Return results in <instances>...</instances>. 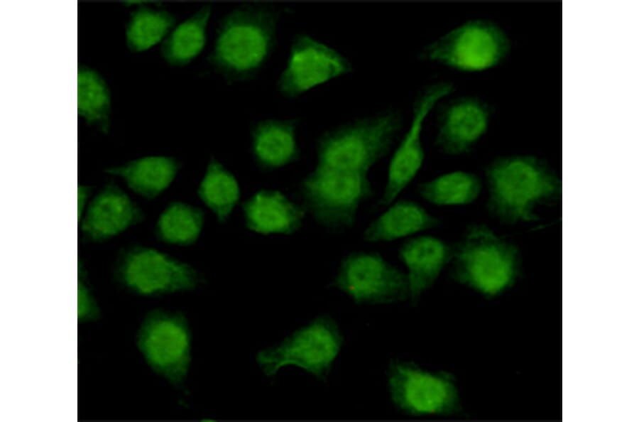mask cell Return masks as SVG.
<instances>
[{
  "instance_id": "9a60e30c",
  "label": "cell",
  "mask_w": 639,
  "mask_h": 422,
  "mask_svg": "<svg viewBox=\"0 0 639 422\" xmlns=\"http://www.w3.org/2000/svg\"><path fill=\"white\" fill-rule=\"evenodd\" d=\"M144 218L138 205L119 186L109 183L91 198L78 222L85 240L101 242L141 223Z\"/></svg>"
},
{
  "instance_id": "d6986e66",
  "label": "cell",
  "mask_w": 639,
  "mask_h": 422,
  "mask_svg": "<svg viewBox=\"0 0 639 422\" xmlns=\"http://www.w3.org/2000/svg\"><path fill=\"white\" fill-rule=\"evenodd\" d=\"M441 224L440 218L419 202L398 198L370 222L362 237L368 243L390 242L436 229Z\"/></svg>"
},
{
  "instance_id": "ac0fdd59",
  "label": "cell",
  "mask_w": 639,
  "mask_h": 422,
  "mask_svg": "<svg viewBox=\"0 0 639 422\" xmlns=\"http://www.w3.org/2000/svg\"><path fill=\"white\" fill-rule=\"evenodd\" d=\"M300 122L297 117L267 118L251 126V154L259 169L276 171L300 159L302 151L297 141Z\"/></svg>"
},
{
  "instance_id": "ba28073f",
  "label": "cell",
  "mask_w": 639,
  "mask_h": 422,
  "mask_svg": "<svg viewBox=\"0 0 639 422\" xmlns=\"http://www.w3.org/2000/svg\"><path fill=\"white\" fill-rule=\"evenodd\" d=\"M342 344L343 337L336 322L321 315L279 343L258 351L256 362L268 377H273L283 367L293 366L322 379L331 370Z\"/></svg>"
},
{
  "instance_id": "9c48e42d",
  "label": "cell",
  "mask_w": 639,
  "mask_h": 422,
  "mask_svg": "<svg viewBox=\"0 0 639 422\" xmlns=\"http://www.w3.org/2000/svg\"><path fill=\"white\" fill-rule=\"evenodd\" d=\"M116 278L128 291L140 296L159 297L196 290L204 281L190 264L161 250L133 245L117 262Z\"/></svg>"
},
{
  "instance_id": "ffe728a7",
  "label": "cell",
  "mask_w": 639,
  "mask_h": 422,
  "mask_svg": "<svg viewBox=\"0 0 639 422\" xmlns=\"http://www.w3.org/2000/svg\"><path fill=\"white\" fill-rule=\"evenodd\" d=\"M182 168L173 156H147L106 169L105 172L121 178L136 195L153 200L173 183Z\"/></svg>"
},
{
  "instance_id": "6da1fadb",
  "label": "cell",
  "mask_w": 639,
  "mask_h": 422,
  "mask_svg": "<svg viewBox=\"0 0 639 422\" xmlns=\"http://www.w3.org/2000/svg\"><path fill=\"white\" fill-rule=\"evenodd\" d=\"M281 9L268 2L241 4L219 21L208 55L212 69L227 83L255 78L266 66L277 43Z\"/></svg>"
},
{
  "instance_id": "8fae6325",
  "label": "cell",
  "mask_w": 639,
  "mask_h": 422,
  "mask_svg": "<svg viewBox=\"0 0 639 422\" xmlns=\"http://www.w3.org/2000/svg\"><path fill=\"white\" fill-rule=\"evenodd\" d=\"M332 286L358 304H390L410 299L405 271L371 251H355L345 255Z\"/></svg>"
},
{
  "instance_id": "d4e9b609",
  "label": "cell",
  "mask_w": 639,
  "mask_h": 422,
  "mask_svg": "<svg viewBox=\"0 0 639 422\" xmlns=\"http://www.w3.org/2000/svg\"><path fill=\"white\" fill-rule=\"evenodd\" d=\"M138 4L126 27V42L133 53L147 50L163 42L176 26V16L168 10L153 9L146 1H130Z\"/></svg>"
},
{
  "instance_id": "277c9868",
  "label": "cell",
  "mask_w": 639,
  "mask_h": 422,
  "mask_svg": "<svg viewBox=\"0 0 639 422\" xmlns=\"http://www.w3.org/2000/svg\"><path fill=\"white\" fill-rule=\"evenodd\" d=\"M486 207L506 224L529 221L537 207L558 188L557 178L540 161L523 156L500 157L486 167Z\"/></svg>"
},
{
  "instance_id": "3957f363",
  "label": "cell",
  "mask_w": 639,
  "mask_h": 422,
  "mask_svg": "<svg viewBox=\"0 0 639 422\" xmlns=\"http://www.w3.org/2000/svg\"><path fill=\"white\" fill-rule=\"evenodd\" d=\"M403 122L391 108L332 126L316 140L315 166L368 173L389 153Z\"/></svg>"
},
{
  "instance_id": "5b68a950",
  "label": "cell",
  "mask_w": 639,
  "mask_h": 422,
  "mask_svg": "<svg viewBox=\"0 0 639 422\" xmlns=\"http://www.w3.org/2000/svg\"><path fill=\"white\" fill-rule=\"evenodd\" d=\"M374 194L368 173L315 166L299 182L298 202L320 227H352L360 206Z\"/></svg>"
},
{
  "instance_id": "4fadbf2b",
  "label": "cell",
  "mask_w": 639,
  "mask_h": 422,
  "mask_svg": "<svg viewBox=\"0 0 639 422\" xmlns=\"http://www.w3.org/2000/svg\"><path fill=\"white\" fill-rule=\"evenodd\" d=\"M489 106L474 96L449 100L439 110L434 139L439 152L450 156L469 153L487 132Z\"/></svg>"
},
{
  "instance_id": "5bb4252c",
  "label": "cell",
  "mask_w": 639,
  "mask_h": 422,
  "mask_svg": "<svg viewBox=\"0 0 639 422\" xmlns=\"http://www.w3.org/2000/svg\"><path fill=\"white\" fill-rule=\"evenodd\" d=\"M435 106V100L428 95L415 98L410 124L390 157L378 207H386L397 200L422 168L425 158L423 130Z\"/></svg>"
},
{
  "instance_id": "4316f807",
  "label": "cell",
  "mask_w": 639,
  "mask_h": 422,
  "mask_svg": "<svg viewBox=\"0 0 639 422\" xmlns=\"http://www.w3.org/2000/svg\"><path fill=\"white\" fill-rule=\"evenodd\" d=\"M77 313L78 319L88 320L94 318L97 313V306L92 295L83 281L82 277L78 281L77 286Z\"/></svg>"
},
{
  "instance_id": "7c38bea8",
  "label": "cell",
  "mask_w": 639,
  "mask_h": 422,
  "mask_svg": "<svg viewBox=\"0 0 639 422\" xmlns=\"http://www.w3.org/2000/svg\"><path fill=\"white\" fill-rule=\"evenodd\" d=\"M353 70L350 60L339 50L307 33L299 32L292 39L276 90L285 99H294L351 74Z\"/></svg>"
},
{
  "instance_id": "44dd1931",
  "label": "cell",
  "mask_w": 639,
  "mask_h": 422,
  "mask_svg": "<svg viewBox=\"0 0 639 422\" xmlns=\"http://www.w3.org/2000/svg\"><path fill=\"white\" fill-rule=\"evenodd\" d=\"M212 11V4H204L168 33L160 49V55L168 65L185 67L202 52L207 43V30Z\"/></svg>"
},
{
  "instance_id": "7402d4cb",
  "label": "cell",
  "mask_w": 639,
  "mask_h": 422,
  "mask_svg": "<svg viewBox=\"0 0 639 422\" xmlns=\"http://www.w3.org/2000/svg\"><path fill=\"white\" fill-rule=\"evenodd\" d=\"M482 190V182L474 173L453 171L419 183L417 195L437 207H462L474 203Z\"/></svg>"
},
{
  "instance_id": "7a4b0ae2",
  "label": "cell",
  "mask_w": 639,
  "mask_h": 422,
  "mask_svg": "<svg viewBox=\"0 0 639 422\" xmlns=\"http://www.w3.org/2000/svg\"><path fill=\"white\" fill-rule=\"evenodd\" d=\"M518 248L486 224L471 223L453 244L451 279L484 297L510 289L520 269Z\"/></svg>"
},
{
  "instance_id": "30bf717a",
  "label": "cell",
  "mask_w": 639,
  "mask_h": 422,
  "mask_svg": "<svg viewBox=\"0 0 639 422\" xmlns=\"http://www.w3.org/2000/svg\"><path fill=\"white\" fill-rule=\"evenodd\" d=\"M136 343L155 374L175 387L183 386L192 361V334L182 313L163 309L150 311L138 328Z\"/></svg>"
},
{
  "instance_id": "cb8c5ba5",
  "label": "cell",
  "mask_w": 639,
  "mask_h": 422,
  "mask_svg": "<svg viewBox=\"0 0 639 422\" xmlns=\"http://www.w3.org/2000/svg\"><path fill=\"white\" fill-rule=\"evenodd\" d=\"M204 222L205 215L201 208L174 200L160 214L155 225V234L163 243L189 247L198 240Z\"/></svg>"
},
{
  "instance_id": "83f0119b",
  "label": "cell",
  "mask_w": 639,
  "mask_h": 422,
  "mask_svg": "<svg viewBox=\"0 0 639 422\" xmlns=\"http://www.w3.org/2000/svg\"><path fill=\"white\" fill-rule=\"evenodd\" d=\"M91 195V188L85 185H80L77 187V218L78 222L81 220L84 212H85L89 201Z\"/></svg>"
},
{
  "instance_id": "484cf974",
  "label": "cell",
  "mask_w": 639,
  "mask_h": 422,
  "mask_svg": "<svg viewBox=\"0 0 639 422\" xmlns=\"http://www.w3.org/2000/svg\"><path fill=\"white\" fill-rule=\"evenodd\" d=\"M111 98L104 79L94 70L81 67L77 72V112L87 124L103 131L109 127Z\"/></svg>"
},
{
  "instance_id": "e0dca14e",
  "label": "cell",
  "mask_w": 639,
  "mask_h": 422,
  "mask_svg": "<svg viewBox=\"0 0 639 422\" xmlns=\"http://www.w3.org/2000/svg\"><path fill=\"white\" fill-rule=\"evenodd\" d=\"M244 223L261 235L289 236L302 227L307 212L301 204L280 190L263 188L241 203Z\"/></svg>"
},
{
  "instance_id": "2e32d148",
  "label": "cell",
  "mask_w": 639,
  "mask_h": 422,
  "mask_svg": "<svg viewBox=\"0 0 639 422\" xmlns=\"http://www.w3.org/2000/svg\"><path fill=\"white\" fill-rule=\"evenodd\" d=\"M453 256V244L430 234L405 239L398 249V258L406 269L410 299L415 303L436 283Z\"/></svg>"
},
{
  "instance_id": "8992f818",
  "label": "cell",
  "mask_w": 639,
  "mask_h": 422,
  "mask_svg": "<svg viewBox=\"0 0 639 422\" xmlns=\"http://www.w3.org/2000/svg\"><path fill=\"white\" fill-rule=\"evenodd\" d=\"M510 49L505 31L493 21L466 20L425 45L419 58L455 71L476 73L501 63Z\"/></svg>"
},
{
  "instance_id": "603a6c76",
  "label": "cell",
  "mask_w": 639,
  "mask_h": 422,
  "mask_svg": "<svg viewBox=\"0 0 639 422\" xmlns=\"http://www.w3.org/2000/svg\"><path fill=\"white\" fill-rule=\"evenodd\" d=\"M197 195L219 223L226 222L241 198L236 176L217 158L210 156L197 188Z\"/></svg>"
},
{
  "instance_id": "52a82bcc",
  "label": "cell",
  "mask_w": 639,
  "mask_h": 422,
  "mask_svg": "<svg viewBox=\"0 0 639 422\" xmlns=\"http://www.w3.org/2000/svg\"><path fill=\"white\" fill-rule=\"evenodd\" d=\"M387 387L394 406L409 416L447 417L463 410L456 378L447 371L394 360L388 367Z\"/></svg>"
}]
</instances>
